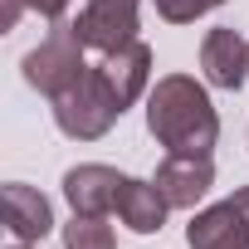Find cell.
Wrapping results in <instances>:
<instances>
[{"label": "cell", "mask_w": 249, "mask_h": 249, "mask_svg": "<svg viewBox=\"0 0 249 249\" xmlns=\"http://www.w3.org/2000/svg\"><path fill=\"white\" fill-rule=\"evenodd\" d=\"M147 132L181 157H210L220 142V112L210 103V93L186 78V73H166L152 83L147 93Z\"/></svg>", "instance_id": "cell-1"}, {"label": "cell", "mask_w": 249, "mask_h": 249, "mask_svg": "<svg viewBox=\"0 0 249 249\" xmlns=\"http://www.w3.org/2000/svg\"><path fill=\"white\" fill-rule=\"evenodd\" d=\"M83 73H88V44L78 39L73 20H54V30L25 54V83L39 88L49 103L59 93H69Z\"/></svg>", "instance_id": "cell-2"}, {"label": "cell", "mask_w": 249, "mask_h": 249, "mask_svg": "<svg viewBox=\"0 0 249 249\" xmlns=\"http://www.w3.org/2000/svg\"><path fill=\"white\" fill-rule=\"evenodd\" d=\"M117 117H122V107H117L112 93L98 83L93 64H88V73H83L69 93L54 98V122H59V132L73 137V142H98V137H107Z\"/></svg>", "instance_id": "cell-3"}, {"label": "cell", "mask_w": 249, "mask_h": 249, "mask_svg": "<svg viewBox=\"0 0 249 249\" xmlns=\"http://www.w3.org/2000/svg\"><path fill=\"white\" fill-rule=\"evenodd\" d=\"M137 5L142 0H83L73 30L88 44V54H112L122 44H132L137 39Z\"/></svg>", "instance_id": "cell-4"}, {"label": "cell", "mask_w": 249, "mask_h": 249, "mask_svg": "<svg viewBox=\"0 0 249 249\" xmlns=\"http://www.w3.org/2000/svg\"><path fill=\"white\" fill-rule=\"evenodd\" d=\"M93 73H98V83L112 93V103L127 112L137 98L152 93V49H147L142 39H132V44L112 49V54H98V59H93Z\"/></svg>", "instance_id": "cell-5"}, {"label": "cell", "mask_w": 249, "mask_h": 249, "mask_svg": "<svg viewBox=\"0 0 249 249\" xmlns=\"http://www.w3.org/2000/svg\"><path fill=\"white\" fill-rule=\"evenodd\" d=\"M122 186H127V176L103 161H83L64 171V200L73 205V215H112Z\"/></svg>", "instance_id": "cell-6"}, {"label": "cell", "mask_w": 249, "mask_h": 249, "mask_svg": "<svg viewBox=\"0 0 249 249\" xmlns=\"http://www.w3.org/2000/svg\"><path fill=\"white\" fill-rule=\"evenodd\" d=\"M200 69H205V83L210 88L239 93L249 83V39H239L230 25H215L200 39Z\"/></svg>", "instance_id": "cell-7"}, {"label": "cell", "mask_w": 249, "mask_h": 249, "mask_svg": "<svg viewBox=\"0 0 249 249\" xmlns=\"http://www.w3.org/2000/svg\"><path fill=\"white\" fill-rule=\"evenodd\" d=\"M157 191L166 196L171 210H196V200H205V191L215 186V161L210 157H181L166 152V161L157 166Z\"/></svg>", "instance_id": "cell-8"}, {"label": "cell", "mask_w": 249, "mask_h": 249, "mask_svg": "<svg viewBox=\"0 0 249 249\" xmlns=\"http://www.w3.org/2000/svg\"><path fill=\"white\" fill-rule=\"evenodd\" d=\"M186 244L191 249H249V215L234 200L205 205L191 225H186Z\"/></svg>", "instance_id": "cell-9"}, {"label": "cell", "mask_w": 249, "mask_h": 249, "mask_svg": "<svg viewBox=\"0 0 249 249\" xmlns=\"http://www.w3.org/2000/svg\"><path fill=\"white\" fill-rule=\"evenodd\" d=\"M0 200H5V230H10V239L39 244V239L54 230V210H49V200H44L35 186L10 181L5 191H0Z\"/></svg>", "instance_id": "cell-10"}, {"label": "cell", "mask_w": 249, "mask_h": 249, "mask_svg": "<svg viewBox=\"0 0 249 249\" xmlns=\"http://www.w3.org/2000/svg\"><path fill=\"white\" fill-rule=\"evenodd\" d=\"M166 196L157 191V181H137V176H127V186H122V196H117V215H122V225H127L132 234H161V225H166Z\"/></svg>", "instance_id": "cell-11"}, {"label": "cell", "mask_w": 249, "mask_h": 249, "mask_svg": "<svg viewBox=\"0 0 249 249\" xmlns=\"http://www.w3.org/2000/svg\"><path fill=\"white\" fill-rule=\"evenodd\" d=\"M112 225L107 215H73L64 225V249H112Z\"/></svg>", "instance_id": "cell-12"}, {"label": "cell", "mask_w": 249, "mask_h": 249, "mask_svg": "<svg viewBox=\"0 0 249 249\" xmlns=\"http://www.w3.org/2000/svg\"><path fill=\"white\" fill-rule=\"evenodd\" d=\"M25 10L54 25V20H64V10H69V0H0V30H15Z\"/></svg>", "instance_id": "cell-13"}, {"label": "cell", "mask_w": 249, "mask_h": 249, "mask_svg": "<svg viewBox=\"0 0 249 249\" xmlns=\"http://www.w3.org/2000/svg\"><path fill=\"white\" fill-rule=\"evenodd\" d=\"M152 5H157V15L166 25H196L200 15H210L215 5H225V0H152Z\"/></svg>", "instance_id": "cell-14"}, {"label": "cell", "mask_w": 249, "mask_h": 249, "mask_svg": "<svg viewBox=\"0 0 249 249\" xmlns=\"http://www.w3.org/2000/svg\"><path fill=\"white\" fill-rule=\"evenodd\" d=\"M230 200H234V205H239V210H244V215H249V186H239V191H234V196H230Z\"/></svg>", "instance_id": "cell-15"}, {"label": "cell", "mask_w": 249, "mask_h": 249, "mask_svg": "<svg viewBox=\"0 0 249 249\" xmlns=\"http://www.w3.org/2000/svg\"><path fill=\"white\" fill-rule=\"evenodd\" d=\"M10 249H35V244H20V239H15V244H10Z\"/></svg>", "instance_id": "cell-16"}]
</instances>
